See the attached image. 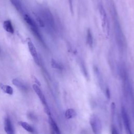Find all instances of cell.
Returning a JSON list of instances; mask_svg holds the SVG:
<instances>
[{
	"mask_svg": "<svg viewBox=\"0 0 134 134\" xmlns=\"http://www.w3.org/2000/svg\"><path fill=\"white\" fill-rule=\"evenodd\" d=\"M99 12L100 14V20H101V25L102 28L103 29L104 32L107 35H109V27L108 20L107 19V16L105 10V9L102 5H99Z\"/></svg>",
	"mask_w": 134,
	"mask_h": 134,
	"instance_id": "6da1fadb",
	"label": "cell"
},
{
	"mask_svg": "<svg viewBox=\"0 0 134 134\" xmlns=\"http://www.w3.org/2000/svg\"><path fill=\"white\" fill-rule=\"evenodd\" d=\"M90 124L94 133L97 134L101 132L102 126L100 120L96 115H93L90 119Z\"/></svg>",
	"mask_w": 134,
	"mask_h": 134,
	"instance_id": "7a4b0ae2",
	"label": "cell"
},
{
	"mask_svg": "<svg viewBox=\"0 0 134 134\" xmlns=\"http://www.w3.org/2000/svg\"><path fill=\"white\" fill-rule=\"evenodd\" d=\"M121 118H122L124 125V127H125L126 132L130 134L132 133L131 130V126H130L129 117L127 111V110L124 106L121 107Z\"/></svg>",
	"mask_w": 134,
	"mask_h": 134,
	"instance_id": "3957f363",
	"label": "cell"
},
{
	"mask_svg": "<svg viewBox=\"0 0 134 134\" xmlns=\"http://www.w3.org/2000/svg\"><path fill=\"white\" fill-rule=\"evenodd\" d=\"M27 44H28L29 52H30L31 55H32L34 61H35V62L37 64L39 65L40 62H39V57L38 55V53H37L36 49L34 43H32V42L31 41V40L30 38L27 39Z\"/></svg>",
	"mask_w": 134,
	"mask_h": 134,
	"instance_id": "277c9868",
	"label": "cell"
},
{
	"mask_svg": "<svg viewBox=\"0 0 134 134\" xmlns=\"http://www.w3.org/2000/svg\"><path fill=\"white\" fill-rule=\"evenodd\" d=\"M32 87H33V89L34 90L35 92H36V93L37 94V95L39 97V98L40 100H41V103L44 105V108L49 107L48 105H47V101H46V99L45 98V97H44L43 93L42 92L41 90H40V88L38 86V85L35 84L32 85Z\"/></svg>",
	"mask_w": 134,
	"mask_h": 134,
	"instance_id": "5b68a950",
	"label": "cell"
},
{
	"mask_svg": "<svg viewBox=\"0 0 134 134\" xmlns=\"http://www.w3.org/2000/svg\"><path fill=\"white\" fill-rule=\"evenodd\" d=\"M4 130L8 134H13L14 133L12 124L9 118H5L4 120Z\"/></svg>",
	"mask_w": 134,
	"mask_h": 134,
	"instance_id": "8992f818",
	"label": "cell"
},
{
	"mask_svg": "<svg viewBox=\"0 0 134 134\" xmlns=\"http://www.w3.org/2000/svg\"><path fill=\"white\" fill-rule=\"evenodd\" d=\"M12 83L15 86L17 87L19 89H20L21 91H26L28 89L27 86L18 79H13L12 81Z\"/></svg>",
	"mask_w": 134,
	"mask_h": 134,
	"instance_id": "52a82bcc",
	"label": "cell"
},
{
	"mask_svg": "<svg viewBox=\"0 0 134 134\" xmlns=\"http://www.w3.org/2000/svg\"><path fill=\"white\" fill-rule=\"evenodd\" d=\"M3 28L6 30L7 32L10 33V34H14V29L13 28V26L12 25V22L9 20H7L4 21L3 23Z\"/></svg>",
	"mask_w": 134,
	"mask_h": 134,
	"instance_id": "ba28073f",
	"label": "cell"
},
{
	"mask_svg": "<svg viewBox=\"0 0 134 134\" xmlns=\"http://www.w3.org/2000/svg\"><path fill=\"white\" fill-rule=\"evenodd\" d=\"M86 41L88 46L90 48H92L93 45V37L92 35V31L90 28H88L87 30Z\"/></svg>",
	"mask_w": 134,
	"mask_h": 134,
	"instance_id": "9c48e42d",
	"label": "cell"
},
{
	"mask_svg": "<svg viewBox=\"0 0 134 134\" xmlns=\"http://www.w3.org/2000/svg\"><path fill=\"white\" fill-rule=\"evenodd\" d=\"M0 88L4 93H5L7 94L12 95L13 94V89L9 85L0 83Z\"/></svg>",
	"mask_w": 134,
	"mask_h": 134,
	"instance_id": "30bf717a",
	"label": "cell"
},
{
	"mask_svg": "<svg viewBox=\"0 0 134 134\" xmlns=\"http://www.w3.org/2000/svg\"><path fill=\"white\" fill-rule=\"evenodd\" d=\"M49 121L50 125L52 129L53 130V131L56 133L60 134V131L59 130V128L57 124H56L55 121L53 119V118L51 117V116H50L49 117Z\"/></svg>",
	"mask_w": 134,
	"mask_h": 134,
	"instance_id": "8fae6325",
	"label": "cell"
},
{
	"mask_svg": "<svg viewBox=\"0 0 134 134\" xmlns=\"http://www.w3.org/2000/svg\"><path fill=\"white\" fill-rule=\"evenodd\" d=\"M76 113L73 108H69L65 112V117L67 119H72L76 117Z\"/></svg>",
	"mask_w": 134,
	"mask_h": 134,
	"instance_id": "7c38bea8",
	"label": "cell"
},
{
	"mask_svg": "<svg viewBox=\"0 0 134 134\" xmlns=\"http://www.w3.org/2000/svg\"><path fill=\"white\" fill-rule=\"evenodd\" d=\"M24 20H25L26 23L30 26V28H37V25L30 18V17L27 14H25L24 15Z\"/></svg>",
	"mask_w": 134,
	"mask_h": 134,
	"instance_id": "4fadbf2b",
	"label": "cell"
},
{
	"mask_svg": "<svg viewBox=\"0 0 134 134\" xmlns=\"http://www.w3.org/2000/svg\"><path fill=\"white\" fill-rule=\"evenodd\" d=\"M19 124L20 126H21L26 131L29 132H34V129L33 128L29 125L28 123L24 122V121H19Z\"/></svg>",
	"mask_w": 134,
	"mask_h": 134,
	"instance_id": "5bb4252c",
	"label": "cell"
},
{
	"mask_svg": "<svg viewBox=\"0 0 134 134\" xmlns=\"http://www.w3.org/2000/svg\"><path fill=\"white\" fill-rule=\"evenodd\" d=\"M80 67L81 68V70L83 72V74L84 75V76H85V77L87 79H88V73H87V71L86 69V67H85V65L84 64V62L82 60H80Z\"/></svg>",
	"mask_w": 134,
	"mask_h": 134,
	"instance_id": "9a60e30c",
	"label": "cell"
},
{
	"mask_svg": "<svg viewBox=\"0 0 134 134\" xmlns=\"http://www.w3.org/2000/svg\"><path fill=\"white\" fill-rule=\"evenodd\" d=\"M51 65L53 68H54L55 69H57L59 70H62L63 69V67L61 66V65L53 59L51 60Z\"/></svg>",
	"mask_w": 134,
	"mask_h": 134,
	"instance_id": "2e32d148",
	"label": "cell"
},
{
	"mask_svg": "<svg viewBox=\"0 0 134 134\" xmlns=\"http://www.w3.org/2000/svg\"><path fill=\"white\" fill-rule=\"evenodd\" d=\"M95 73L97 75V77L98 79V80H99V85H100V87H101V88H102V86H103V81L102 80V75H101V74L99 72V70H98V69L97 68H95Z\"/></svg>",
	"mask_w": 134,
	"mask_h": 134,
	"instance_id": "e0dca14e",
	"label": "cell"
},
{
	"mask_svg": "<svg viewBox=\"0 0 134 134\" xmlns=\"http://www.w3.org/2000/svg\"><path fill=\"white\" fill-rule=\"evenodd\" d=\"M36 16V20L38 23V24L41 27H43L44 26V23L43 22V21L42 20V19L39 17L38 16H37V15H35Z\"/></svg>",
	"mask_w": 134,
	"mask_h": 134,
	"instance_id": "ac0fdd59",
	"label": "cell"
},
{
	"mask_svg": "<svg viewBox=\"0 0 134 134\" xmlns=\"http://www.w3.org/2000/svg\"><path fill=\"white\" fill-rule=\"evenodd\" d=\"M106 95L108 99H110V92L108 87H106Z\"/></svg>",
	"mask_w": 134,
	"mask_h": 134,
	"instance_id": "d6986e66",
	"label": "cell"
},
{
	"mask_svg": "<svg viewBox=\"0 0 134 134\" xmlns=\"http://www.w3.org/2000/svg\"><path fill=\"white\" fill-rule=\"evenodd\" d=\"M69 1V3L70 7V10L72 13H73V0H68Z\"/></svg>",
	"mask_w": 134,
	"mask_h": 134,
	"instance_id": "ffe728a7",
	"label": "cell"
},
{
	"mask_svg": "<svg viewBox=\"0 0 134 134\" xmlns=\"http://www.w3.org/2000/svg\"><path fill=\"white\" fill-rule=\"evenodd\" d=\"M111 133H113V134L117 133H118V132L117 131V130H116V128L115 127H113L112 128V132H111Z\"/></svg>",
	"mask_w": 134,
	"mask_h": 134,
	"instance_id": "44dd1931",
	"label": "cell"
}]
</instances>
